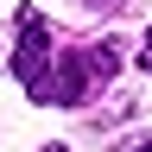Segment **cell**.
Segmentation results:
<instances>
[{
	"label": "cell",
	"mask_w": 152,
	"mask_h": 152,
	"mask_svg": "<svg viewBox=\"0 0 152 152\" xmlns=\"http://www.w3.org/2000/svg\"><path fill=\"white\" fill-rule=\"evenodd\" d=\"M83 64H89L95 83H108V76L121 70V45H114V38H102V45H89V51H83Z\"/></svg>",
	"instance_id": "obj_2"
},
{
	"label": "cell",
	"mask_w": 152,
	"mask_h": 152,
	"mask_svg": "<svg viewBox=\"0 0 152 152\" xmlns=\"http://www.w3.org/2000/svg\"><path fill=\"white\" fill-rule=\"evenodd\" d=\"M133 152H152V140H140V146H133Z\"/></svg>",
	"instance_id": "obj_4"
},
{
	"label": "cell",
	"mask_w": 152,
	"mask_h": 152,
	"mask_svg": "<svg viewBox=\"0 0 152 152\" xmlns=\"http://www.w3.org/2000/svg\"><path fill=\"white\" fill-rule=\"evenodd\" d=\"M140 70L152 76V32H146V51H140Z\"/></svg>",
	"instance_id": "obj_3"
},
{
	"label": "cell",
	"mask_w": 152,
	"mask_h": 152,
	"mask_svg": "<svg viewBox=\"0 0 152 152\" xmlns=\"http://www.w3.org/2000/svg\"><path fill=\"white\" fill-rule=\"evenodd\" d=\"M45 64H51V26L45 13H19V51H13V76L26 83V95H38V83H45Z\"/></svg>",
	"instance_id": "obj_1"
}]
</instances>
